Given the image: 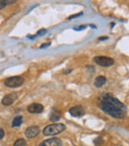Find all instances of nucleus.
Here are the masks:
<instances>
[{"mask_svg":"<svg viewBox=\"0 0 129 146\" xmlns=\"http://www.w3.org/2000/svg\"><path fill=\"white\" fill-rule=\"evenodd\" d=\"M98 106L102 111L113 118L122 119L127 114V108L110 94H101L98 96Z\"/></svg>","mask_w":129,"mask_h":146,"instance_id":"obj_1","label":"nucleus"},{"mask_svg":"<svg viewBox=\"0 0 129 146\" xmlns=\"http://www.w3.org/2000/svg\"><path fill=\"white\" fill-rule=\"evenodd\" d=\"M65 129V125L63 123H53L43 129V134L45 136H53L62 133Z\"/></svg>","mask_w":129,"mask_h":146,"instance_id":"obj_2","label":"nucleus"},{"mask_svg":"<svg viewBox=\"0 0 129 146\" xmlns=\"http://www.w3.org/2000/svg\"><path fill=\"white\" fill-rule=\"evenodd\" d=\"M24 84V78L20 77V76H17V77H11L8 78L4 81V85L8 88H16L21 87Z\"/></svg>","mask_w":129,"mask_h":146,"instance_id":"obj_3","label":"nucleus"},{"mask_svg":"<svg viewBox=\"0 0 129 146\" xmlns=\"http://www.w3.org/2000/svg\"><path fill=\"white\" fill-rule=\"evenodd\" d=\"M95 64L101 66V67H110L114 64V60L109 57H105V56H97L95 57L93 59Z\"/></svg>","mask_w":129,"mask_h":146,"instance_id":"obj_4","label":"nucleus"},{"mask_svg":"<svg viewBox=\"0 0 129 146\" xmlns=\"http://www.w3.org/2000/svg\"><path fill=\"white\" fill-rule=\"evenodd\" d=\"M69 114L73 117H81L83 115H85V110L81 106H75L69 108Z\"/></svg>","mask_w":129,"mask_h":146,"instance_id":"obj_5","label":"nucleus"},{"mask_svg":"<svg viewBox=\"0 0 129 146\" xmlns=\"http://www.w3.org/2000/svg\"><path fill=\"white\" fill-rule=\"evenodd\" d=\"M18 98L17 94H15V92H12V94H6L5 96H4L3 98H2L1 100V104H3V106H11L12 104H14L15 102V100Z\"/></svg>","mask_w":129,"mask_h":146,"instance_id":"obj_6","label":"nucleus"},{"mask_svg":"<svg viewBox=\"0 0 129 146\" xmlns=\"http://www.w3.org/2000/svg\"><path fill=\"white\" fill-rule=\"evenodd\" d=\"M63 142L60 138H57V137H53V138L47 139V140L43 141L39 146H62Z\"/></svg>","mask_w":129,"mask_h":146,"instance_id":"obj_7","label":"nucleus"},{"mask_svg":"<svg viewBox=\"0 0 129 146\" xmlns=\"http://www.w3.org/2000/svg\"><path fill=\"white\" fill-rule=\"evenodd\" d=\"M27 110H28V112H30V113H41V112L44 110V106H43L41 104L34 102V104H31L28 106Z\"/></svg>","mask_w":129,"mask_h":146,"instance_id":"obj_8","label":"nucleus"},{"mask_svg":"<svg viewBox=\"0 0 129 146\" xmlns=\"http://www.w3.org/2000/svg\"><path fill=\"white\" fill-rule=\"evenodd\" d=\"M40 133V127L39 126H30L26 129L25 136L27 138H34Z\"/></svg>","mask_w":129,"mask_h":146,"instance_id":"obj_9","label":"nucleus"},{"mask_svg":"<svg viewBox=\"0 0 129 146\" xmlns=\"http://www.w3.org/2000/svg\"><path fill=\"white\" fill-rule=\"evenodd\" d=\"M106 84V78L104 77V76H98V77L95 78V83H93V85H95V88H101L103 87L104 85Z\"/></svg>","mask_w":129,"mask_h":146,"instance_id":"obj_10","label":"nucleus"},{"mask_svg":"<svg viewBox=\"0 0 129 146\" xmlns=\"http://www.w3.org/2000/svg\"><path fill=\"white\" fill-rule=\"evenodd\" d=\"M60 119H61V112L58 110L54 108L50 113V120L53 121V122H56V121L60 120Z\"/></svg>","mask_w":129,"mask_h":146,"instance_id":"obj_11","label":"nucleus"},{"mask_svg":"<svg viewBox=\"0 0 129 146\" xmlns=\"http://www.w3.org/2000/svg\"><path fill=\"white\" fill-rule=\"evenodd\" d=\"M23 123V116L22 115H17L14 117L13 121H12V127H17Z\"/></svg>","mask_w":129,"mask_h":146,"instance_id":"obj_12","label":"nucleus"},{"mask_svg":"<svg viewBox=\"0 0 129 146\" xmlns=\"http://www.w3.org/2000/svg\"><path fill=\"white\" fill-rule=\"evenodd\" d=\"M11 3H15V0H0V10Z\"/></svg>","mask_w":129,"mask_h":146,"instance_id":"obj_13","label":"nucleus"},{"mask_svg":"<svg viewBox=\"0 0 129 146\" xmlns=\"http://www.w3.org/2000/svg\"><path fill=\"white\" fill-rule=\"evenodd\" d=\"M26 140L24 138H19L14 142V145L13 146H26Z\"/></svg>","mask_w":129,"mask_h":146,"instance_id":"obj_14","label":"nucleus"},{"mask_svg":"<svg viewBox=\"0 0 129 146\" xmlns=\"http://www.w3.org/2000/svg\"><path fill=\"white\" fill-rule=\"evenodd\" d=\"M81 15H83V13H77V14H75V15H71V16H69V17L67 18V20H71V19H73V18L79 17V16H81Z\"/></svg>","mask_w":129,"mask_h":146,"instance_id":"obj_15","label":"nucleus"},{"mask_svg":"<svg viewBox=\"0 0 129 146\" xmlns=\"http://www.w3.org/2000/svg\"><path fill=\"white\" fill-rule=\"evenodd\" d=\"M47 33V30L46 29H42V30H39L38 31V33H37V35H44V34H46Z\"/></svg>","mask_w":129,"mask_h":146,"instance_id":"obj_16","label":"nucleus"},{"mask_svg":"<svg viewBox=\"0 0 129 146\" xmlns=\"http://www.w3.org/2000/svg\"><path fill=\"white\" fill-rule=\"evenodd\" d=\"M4 135H5V133H4V130L2 128H0V139L3 138Z\"/></svg>","mask_w":129,"mask_h":146,"instance_id":"obj_17","label":"nucleus"},{"mask_svg":"<svg viewBox=\"0 0 129 146\" xmlns=\"http://www.w3.org/2000/svg\"><path fill=\"white\" fill-rule=\"evenodd\" d=\"M85 26H79V27H75V30H83Z\"/></svg>","mask_w":129,"mask_h":146,"instance_id":"obj_18","label":"nucleus"},{"mask_svg":"<svg viewBox=\"0 0 129 146\" xmlns=\"http://www.w3.org/2000/svg\"><path fill=\"white\" fill-rule=\"evenodd\" d=\"M48 46H50V44H49V43H48V44H44V45H42V46H41L40 48H41V49H43V48H45V47H48Z\"/></svg>","mask_w":129,"mask_h":146,"instance_id":"obj_19","label":"nucleus"},{"mask_svg":"<svg viewBox=\"0 0 129 146\" xmlns=\"http://www.w3.org/2000/svg\"><path fill=\"white\" fill-rule=\"evenodd\" d=\"M106 39H107V37H100V38L98 39V40L101 41V40H106Z\"/></svg>","mask_w":129,"mask_h":146,"instance_id":"obj_20","label":"nucleus"}]
</instances>
